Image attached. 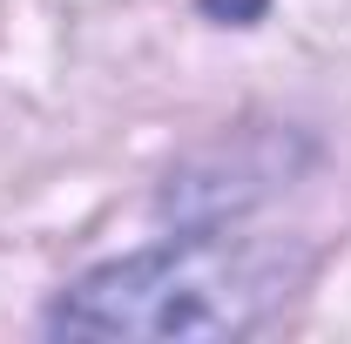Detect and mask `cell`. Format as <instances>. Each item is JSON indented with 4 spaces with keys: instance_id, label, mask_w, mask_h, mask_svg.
<instances>
[{
    "instance_id": "obj_1",
    "label": "cell",
    "mask_w": 351,
    "mask_h": 344,
    "mask_svg": "<svg viewBox=\"0 0 351 344\" xmlns=\"http://www.w3.org/2000/svg\"><path fill=\"white\" fill-rule=\"evenodd\" d=\"M284 297V263L250 236H176L68 284L47 331L68 338H237Z\"/></svg>"
}]
</instances>
